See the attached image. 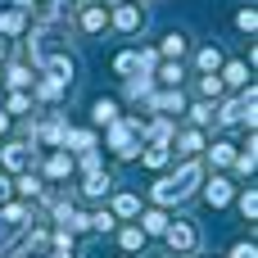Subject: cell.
<instances>
[{
  "label": "cell",
  "mask_w": 258,
  "mask_h": 258,
  "mask_svg": "<svg viewBox=\"0 0 258 258\" xmlns=\"http://www.w3.org/2000/svg\"><path fill=\"white\" fill-rule=\"evenodd\" d=\"M109 5H122V0H109Z\"/></svg>",
  "instance_id": "cell-39"
},
{
  "label": "cell",
  "mask_w": 258,
  "mask_h": 258,
  "mask_svg": "<svg viewBox=\"0 0 258 258\" xmlns=\"http://www.w3.org/2000/svg\"><path fill=\"white\" fill-rule=\"evenodd\" d=\"M18 195H41V181L27 172V177H18Z\"/></svg>",
  "instance_id": "cell-26"
},
{
  "label": "cell",
  "mask_w": 258,
  "mask_h": 258,
  "mask_svg": "<svg viewBox=\"0 0 258 258\" xmlns=\"http://www.w3.org/2000/svg\"><path fill=\"white\" fill-rule=\"evenodd\" d=\"M141 231H145V236H163V231H168V218H163L159 209H150V213H145V227H141Z\"/></svg>",
  "instance_id": "cell-11"
},
{
  "label": "cell",
  "mask_w": 258,
  "mask_h": 258,
  "mask_svg": "<svg viewBox=\"0 0 258 258\" xmlns=\"http://www.w3.org/2000/svg\"><path fill=\"white\" fill-rule=\"evenodd\" d=\"M141 245H145V231L141 227H127L122 231V249H141Z\"/></svg>",
  "instance_id": "cell-21"
},
{
  "label": "cell",
  "mask_w": 258,
  "mask_h": 258,
  "mask_svg": "<svg viewBox=\"0 0 258 258\" xmlns=\"http://www.w3.org/2000/svg\"><path fill=\"white\" fill-rule=\"evenodd\" d=\"M218 63H222V54H218L213 45H204V50H200V68H204V73H218Z\"/></svg>",
  "instance_id": "cell-16"
},
{
  "label": "cell",
  "mask_w": 258,
  "mask_h": 258,
  "mask_svg": "<svg viewBox=\"0 0 258 258\" xmlns=\"http://www.w3.org/2000/svg\"><path fill=\"white\" fill-rule=\"evenodd\" d=\"M5 54H9V45H5V41H0V59H5Z\"/></svg>",
  "instance_id": "cell-37"
},
{
  "label": "cell",
  "mask_w": 258,
  "mask_h": 258,
  "mask_svg": "<svg viewBox=\"0 0 258 258\" xmlns=\"http://www.w3.org/2000/svg\"><path fill=\"white\" fill-rule=\"evenodd\" d=\"M159 82L177 86V82H181V63H163V68H159Z\"/></svg>",
  "instance_id": "cell-23"
},
{
  "label": "cell",
  "mask_w": 258,
  "mask_h": 258,
  "mask_svg": "<svg viewBox=\"0 0 258 258\" xmlns=\"http://www.w3.org/2000/svg\"><path fill=\"white\" fill-rule=\"evenodd\" d=\"M195 181H200V163H186L177 177H168V181H159V186H154V204H172V200H186V195L195 190Z\"/></svg>",
  "instance_id": "cell-1"
},
{
  "label": "cell",
  "mask_w": 258,
  "mask_h": 258,
  "mask_svg": "<svg viewBox=\"0 0 258 258\" xmlns=\"http://www.w3.org/2000/svg\"><path fill=\"white\" fill-rule=\"evenodd\" d=\"M14 5H18V9H32V0H14Z\"/></svg>",
  "instance_id": "cell-36"
},
{
  "label": "cell",
  "mask_w": 258,
  "mask_h": 258,
  "mask_svg": "<svg viewBox=\"0 0 258 258\" xmlns=\"http://www.w3.org/2000/svg\"><path fill=\"white\" fill-rule=\"evenodd\" d=\"M204 200H209L213 209H222V204L231 200V181H222V177H213V181L204 186Z\"/></svg>",
  "instance_id": "cell-5"
},
{
  "label": "cell",
  "mask_w": 258,
  "mask_h": 258,
  "mask_svg": "<svg viewBox=\"0 0 258 258\" xmlns=\"http://www.w3.org/2000/svg\"><path fill=\"white\" fill-rule=\"evenodd\" d=\"M104 23H109V14H104L100 5H91V9H82V27H86V32H100Z\"/></svg>",
  "instance_id": "cell-6"
},
{
  "label": "cell",
  "mask_w": 258,
  "mask_h": 258,
  "mask_svg": "<svg viewBox=\"0 0 258 258\" xmlns=\"http://www.w3.org/2000/svg\"><path fill=\"white\" fill-rule=\"evenodd\" d=\"M227 82H231V86H245V82H249V68H245V63H231V68H227Z\"/></svg>",
  "instance_id": "cell-24"
},
{
  "label": "cell",
  "mask_w": 258,
  "mask_h": 258,
  "mask_svg": "<svg viewBox=\"0 0 258 258\" xmlns=\"http://www.w3.org/2000/svg\"><path fill=\"white\" fill-rule=\"evenodd\" d=\"M113 68H118V73H141V54H132V50H127V54H118V63H113Z\"/></svg>",
  "instance_id": "cell-17"
},
{
  "label": "cell",
  "mask_w": 258,
  "mask_h": 258,
  "mask_svg": "<svg viewBox=\"0 0 258 258\" xmlns=\"http://www.w3.org/2000/svg\"><path fill=\"white\" fill-rule=\"evenodd\" d=\"M9 190H14V186H9V177H0V204L9 200Z\"/></svg>",
  "instance_id": "cell-35"
},
{
  "label": "cell",
  "mask_w": 258,
  "mask_h": 258,
  "mask_svg": "<svg viewBox=\"0 0 258 258\" xmlns=\"http://www.w3.org/2000/svg\"><path fill=\"white\" fill-rule=\"evenodd\" d=\"M200 91H204V95H222V82H218V77H204Z\"/></svg>",
  "instance_id": "cell-32"
},
{
  "label": "cell",
  "mask_w": 258,
  "mask_h": 258,
  "mask_svg": "<svg viewBox=\"0 0 258 258\" xmlns=\"http://www.w3.org/2000/svg\"><path fill=\"white\" fill-rule=\"evenodd\" d=\"M209 159H213V163H231V159H236V150H231L227 141H218V145L209 150Z\"/></svg>",
  "instance_id": "cell-19"
},
{
  "label": "cell",
  "mask_w": 258,
  "mask_h": 258,
  "mask_svg": "<svg viewBox=\"0 0 258 258\" xmlns=\"http://www.w3.org/2000/svg\"><path fill=\"white\" fill-rule=\"evenodd\" d=\"M163 163H168V145H163V141H154V145L145 150V168H163Z\"/></svg>",
  "instance_id": "cell-12"
},
{
  "label": "cell",
  "mask_w": 258,
  "mask_h": 258,
  "mask_svg": "<svg viewBox=\"0 0 258 258\" xmlns=\"http://www.w3.org/2000/svg\"><path fill=\"white\" fill-rule=\"evenodd\" d=\"M190 118H195V122H209V118H213V109H209V104H195V109H190Z\"/></svg>",
  "instance_id": "cell-34"
},
{
  "label": "cell",
  "mask_w": 258,
  "mask_h": 258,
  "mask_svg": "<svg viewBox=\"0 0 258 258\" xmlns=\"http://www.w3.org/2000/svg\"><path fill=\"white\" fill-rule=\"evenodd\" d=\"M5 127H9V118H5V113H0V132H5Z\"/></svg>",
  "instance_id": "cell-38"
},
{
  "label": "cell",
  "mask_w": 258,
  "mask_h": 258,
  "mask_svg": "<svg viewBox=\"0 0 258 258\" xmlns=\"http://www.w3.org/2000/svg\"><path fill=\"white\" fill-rule=\"evenodd\" d=\"M0 32H5V36L23 32V9H14V14H0Z\"/></svg>",
  "instance_id": "cell-14"
},
{
  "label": "cell",
  "mask_w": 258,
  "mask_h": 258,
  "mask_svg": "<svg viewBox=\"0 0 258 258\" xmlns=\"http://www.w3.org/2000/svg\"><path fill=\"white\" fill-rule=\"evenodd\" d=\"M136 136H145L141 118H127V122H109V150H113V154L132 159V154H136Z\"/></svg>",
  "instance_id": "cell-2"
},
{
  "label": "cell",
  "mask_w": 258,
  "mask_h": 258,
  "mask_svg": "<svg viewBox=\"0 0 258 258\" xmlns=\"http://www.w3.org/2000/svg\"><path fill=\"white\" fill-rule=\"evenodd\" d=\"M154 109H163V113H168V109H181V91H163V95L154 100Z\"/></svg>",
  "instance_id": "cell-18"
},
{
  "label": "cell",
  "mask_w": 258,
  "mask_h": 258,
  "mask_svg": "<svg viewBox=\"0 0 258 258\" xmlns=\"http://www.w3.org/2000/svg\"><path fill=\"white\" fill-rule=\"evenodd\" d=\"M236 27H240V32H254V27H258V14H254V9H240V14H236Z\"/></svg>",
  "instance_id": "cell-25"
},
{
  "label": "cell",
  "mask_w": 258,
  "mask_h": 258,
  "mask_svg": "<svg viewBox=\"0 0 258 258\" xmlns=\"http://www.w3.org/2000/svg\"><path fill=\"white\" fill-rule=\"evenodd\" d=\"M141 23H145V14H141L136 5H118V9H113V27H122V32H136Z\"/></svg>",
  "instance_id": "cell-4"
},
{
  "label": "cell",
  "mask_w": 258,
  "mask_h": 258,
  "mask_svg": "<svg viewBox=\"0 0 258 258\" xmlns=\"http://www.w3.org/2000/svg\"><path fill=\"white\" fill-rule=\"evenodd\" d=\"M254 163H258V154H254V141H249V150L236 159V168H240V172H254Z\"/></svg>",
  "instance_id": "cell-27"
},
{
  "label": "cell",
  "mask_w": 258,
  "mask_h": 258,
  "mask_svg": "<svg viewBox=\"0 0 258 258\" xmlns=\"http://www.w3.org/2000/svg\"><path fill=\"white\" fill-rule=\"evenodd\" d=\"M136 213H141V200L136 195H118L113 200V218H136Z\"/></svg>",
  "instance_id": "cell-8"
},
{
  "label": "cell",
  "mask_w": 258,
  "mask_h": 258,
  "mask_svg": "<svg viewBox=\"0 0 258 258\" xmlns=\"http://www.w3.org/2000/svg\"><path fill=\"white\" fill-rule=\"evenodd\" d=\"M181 145H186L181 154H195V150H204V141H200V132H186V136H181Z\"/></svg>",
  "instance_id": "cell-28"
},
{
  "label": "cell",
  "mask_w": 258,
  "mask_h": 258,
  "mask_svg": "<svg viewBox=\"0 0 258 258\" xmlns=\"http://www.w3.org/2000/svg\"><path fill=\"white\" fill-rule=\"evenodd\" d=\"M0 159H5V168H23V163H27L23 145H5V150H0Z\"/></svg>",
  "instance_id": "cell-13"
},
{
  "label": "cell",
  "mask_w": 258,
  "mask_h": 258,
  "mask_svg": "<svg viewBox=\"0 0 258 258\" xmlns=\"http://www.w3.org/2000/svg\"><path fill=\"white\" fill-rule=\"evenodd\" d=\"M27 82H32L27 68H9V86H27Z\"/></svg>",
  "instance_id": "cell-31"
},
{
  "label": "cell",
  "mask_w": 258,
  "mask_h": 258,
  "mask_svg": "<svg viewBox=\"0 0 258 258\" xmlns=\"http://www.w3.org/2000/svg\"><path fill=\"white\" fill-rule=\"evenodd\" d=\"M68 172H73V159H68V154H50L45 177H54V181H59V177H68Z\"/></svg>",
  "instance_id": "cell-7"
},
{
  "label": "cell",
  "mask_w": 258,
  "mask_h": 258,
  "mask_svg": "<svg viewBox=\"0 0 258 258\" xmlns=\"http://www.w3.org/2000/svg\"><path fill=\"white\" fill-rule=\"evenodd\" d=\"M113 222H118L113 213H95V218H91V227H95V231H113Z\"/></svg>",
  "instance_id": "cell-29"
},
{
  "label": "cell",
  "mask_w": 258,
  "mask_h": 258,
  "mask_svg": "<svg viewBox=\"0 0 258 258\" xmlns=\"http://www.w3.org/2000/svg\"><path fill=\"white\" fill-rule=\"evenodd\" d=\"M231 258H258V249H254V240H240L236 249H231Z\"/></svg>",
  "instance_id": "cell-30"
},
{
  "label": "cell",
  "mask_w": 258,
  "mask_h": 258,
  "mask_svg": "<svg viewBox=\"0 0 258 258\" xmlns=\"http://www.w3.org/2000/svg\"><path fill=\"white\" fill-rule=\"evenodd\" d=\"M240 213H245L249 222L258 218V195H254V190H245V195H240Z\"/></svg>",
  "instance_id": "cell-22"
},
{
  "label": "cell",
  "mask_w": 258,
  "mask_h": 258,
  "mask_svg": "<svg viewBox=\"0 0 258 258\" xmlns=\"http://www.w3.org/2000/svg\"><path fill=\"white\" fill-rule=\"evenodd\" d=\"M36 95H41V100H59V95H63V77H45V82H36Z\"/></svg>",
  "instance_id": "cell-9"
},
{
  "label": "cell",
  "mask_w": 258,
  "mask_h": 258,
  "mask_svg": "<svg viewBox=\"0 0 258 258\" xmlns=\"http://www.w3.org/2000/svg\"><path fill=\"white\" fill-rule=\"evenodd\" d=\"M27 104H32V100H27V95H23V91H14V95H9V109H14V113H23V109H27Z\"/></svg>",
  "instance_id": "cell-33"
},
{
  "label": "cell",
  "mask_w": 258,
  "mask_h": 258,
  "mask_svg": "<svg viewBox=\"0 0 258 258\" xmlns=\"http://www.w3.org/2000/svg\"><path fill=\"white\" fill-rule=\"evenodd\" d=\"M91 118H95V122H118V104H113V100H95Z\"/></svg>",
  "instance_id": "cell-10"
},
{
  "label": "cell",
  "mask_w": 258,
  "mask_h": 258,
  "mask_svg": "<svg viewBox=\"0 0 258 258\" xmlns=\"http://www.w3.org/2000/svg\"><path fill=\"white\" fill-rule=\"evenodd\" d=\"M163 236H168V245H172L177 254H186V249H195V240H200L190 222H168V231H163Z\"/></svg>",
  "instance_id": "cell-3"
},
{
  "label": "cell",
  "mask_w": 258,
  "mask_h": 258,
  "mask_svg": "<svg viewBox=\"0 0 258 258\" xmlns=\"http://www.w3.org/2000/svg\"><path fill=\"white\" fill-rule=\"evenodd\" d=\"M82 190H86V195H104V190H109V177H100V172H91Z\"/></svg>",
  "instance_id": "cell-20"
},
{
  "label": "cell",
  "mask_w": 258,
  "mask_h": 258,
  "mask_svg": "<svg viewBox=\"0 0 258 258\" xmlns=\"http://www.w3.org/2000/svg\"><path fill=\"white\" fill-rule=\"evenodd\" d=\"M181 50H186V36H181V32H172V36H163V54H172V59H181Z\"/></svg>",
  "instance_id": "cell-15"
}]
</instances>
